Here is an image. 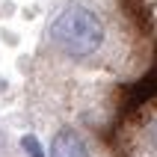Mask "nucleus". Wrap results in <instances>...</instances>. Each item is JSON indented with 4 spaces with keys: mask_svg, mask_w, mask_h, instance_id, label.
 <instances>
[{
    "mask_svg": "<svg viewBox=\"0 0 157 157\" xmlns=\"http://www.w3.org/2000/svg\"><path fill=\"white\" fill-rule=\"evenodd\" d=\"M51 39L68 56H89L104 44V24L86 6H68L51 27Z\"/></svg>",
    "mask_w": 157,
    "mask_h": 157,
    "instance_id": "obj_1",
    "label": "nucleus"
},
{
    "mask_svg": "<svg viewBox=\"0 0 157 157\" xmlns=\"http://www.w3.org/2000/svg\"><path fill=\"white\" fill-rule=\"evenodd\" d=\"M154 145H157V128H154Z\"/></svg>",
    "mask_w": 157,
    "mask_h": 157,
    "instance_id": "obj_4",
    "label": "nucleus"
},
{
    "mask_svg": "<svg viewBox=\"0 0 157 157\" xmlns=\"http://www.w3.org/2000/svg\"><path fill=\"white\" fill-rule=\"evenodd\" d=\"M21 145L30 151V157H44V154H42V145L36 142V136H24V140H21Z\"/></svg>",
    "mask_w": 157,
    "mask_h": 157,
    "instance_id": "obj_3",
    "label": "nucleus"
},
{
    "mask_svg": "<svg viewBox=\"0 0 157 157\" xmlns=\"http://www.w3.org/2000/svg\"><path fill=\"white\" fill-rule=\"evenodd\" d=\"M0 142H3V136H0Z\"/></svg>",
    "mask_w": 157,
    "mask_h": 157,
    "instance_id": "obj_5",
    "label": "nucleus"
},
{
    "mask_svg": "<svg viewBox=\"0 0 157 157\" xmlns=\"http://www.w3.org/2000/svg\"><path fill=\"white\" fill-rule=\"evenodd\" d=\"M51 157H89V151H86L83 140H80L74 131L62 128V131L53 136V142H51Z\"/></svg>",
    "mask_w": 157,
    "mask_h": 157,
    "instance_id": "obj_2",
    "label": "nucleus"
}]
</instances>
